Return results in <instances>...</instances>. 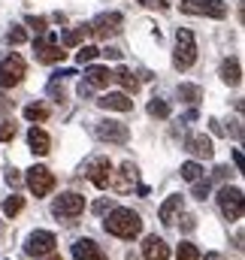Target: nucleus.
<instances>
[{
    "label": "nucleus",
    "instance_id": "1",
    "mask_svg": "<svg viewBox=\"0 0 245 260\" xmlns=\"http://www.w3.org/2000/svg\"><path fill=\"white\" fill-rule=\"evenodd\" d=\"M106 233L118 236V239H136L142 233V218L133 212V209H124V206H112L106 221H103Z\"/></svg>",
    "mask_w": 245,
    "mask_h": 260
},
{
    "label": "nucleus",
    "instance_id": "2",
    "mask_svg": "<svg viewBox=\"0 0 245 260\" xmlns=\"http://www.w3.org/2000/svg\"><path fill=\"white\" fill-rule=\"evenodd\" d=\"M197 61V43H194V34L188 27L176 30V52H173V67L176 70H191Z\"/></svg>",
    "mask_w": 245,
    "mask_h": 260
},
{
    "label": "nucleus",
    "instance_id": "3",
    "mask_svg": "<svg viewBox=\"0 0 245 260\" xmlns=\"http://www.w3.org/2000/svg\"><path fill=\"white\" fill-rule=\"evenodd\" d=\"M218 206H221V215H224L227 221H239V218H242V209H245L242 188L224 185V188L218 191Z\"/></svg>",
    "mask_w": 245,
    "mask_h": 260
},
{
    "label": "nucleus",
    "instance_id": "4",
    "mask_svg": "<svg viewBox=\"0 0 245 260\" xmlns=\"http://www.w3.org/2000/svg\"><path fill=\"white\" fill-rule=\"evenodd\" d=\"M61 46H58V34H43L40 40H34V58L40 61V64H58L64 61Z\"/></svg>",
    "mask_w": 245,
    "mask_h": 260
},
{
    "label": "nucleus",
    "instance_id": "5",
    "mask_svg": "<svg viewBox=\"0 0 245 260\" xmlns=\"http://www.w3.org/2000/svg\"><path fill=\"white\" fill-rule=\"evenodd\" d=\"M24 182H27V188H30L34 197H46V194H52V188H55V173L49 167H30Z\"/></svg>",
    "mask_w": 245,
    "mask_h": 260
},
{
    "label": "nucleus",
    "instance_id": "6",
    "mask_svg": "<svg viewBox=\"0 0 245 260\" xmlns=\"http://www.w3.org/2000/svg\"><path fill=\"white\" fill-rule=\"evenodd\" d=\"M55 245H58L55 233H49V230H34V233L27 236V245H24V251H27L30 257L43 260L46 254H52V251H55Z\"/></svg>",
    "mask_w": 245,
    "mask_h": 260
},
{
    "label": "nucleus",
    "instance_id": "7",
    "mask_svg": "<svg viewBox=\"0 0 245 260\" xmlns=\"http://www.w3.org/2000/svg\"><path fill=\"white\" fill-rule=\"evenodd\" d=\"M182 12H188V15L224 18L227 15V3L224 0H182Z\"/></svg>",
    "mask_w": 245,
    "mask_h": 260
},
{
    "label": "nucleus",
    "instance_id": "8",
    "mask_svg": "<svg viewBox=\"0 0 245 260\" xmlns=\"http://www.w3.org/2000/svg\"><path fill=\"white\" fill-rule=\"evenodd\" d=\"M24 73H27V67H24V61L18 55L3 58L0 61V88H15L24 79Z\"/></svg>",
    "mask_w": 245,
    "mask_h": 260
},
{
    "label": "nucleus",
    "instance_id": "9",
    "mask_svg": "<svg viewBox=\"0 0 245 260\" xmlns=\"http://www.w3.org/2000/svg\"><path fill=\"white\" fill-rule=\"evenodd\" d=\"M85 176H88L97 188H109V179H112V160L103 157V154L91 157V160L85 164Z\"/></svg>",
    "mask_w": 245,
    "mask_h": 260
},
{
    "label": "nucleus",
    "instance_id": "10",
    "mask_svg": "<svg viewBox=\"0 0 245 260\" xmlns=\"http://www.w3.org/2000/svg\"><path fill=\"white\" fill-rule=\"evenodd\" d=\"M121 24H124L121 12H100V15L91 21V34L100 37V40H109V37H115V34L121 30Z\"/></svg>",
    "mask_w": 245,
    "mask_h": 260
},
{
    "label": "nucleus",
    "instance_id": "11",
    "mask_svg": "<svg viewBox=\"0 0 245 260\" xmlns=\"http://www.w3.org/2000/svg\"><path fill=\"white\" fill-rule=\"evenodd\" d=\"M52 212H55L58 218H76V215H82V212H85V197L76 194V191H70V194H61L58 200H55Z\"/></svg>",
    "mask_w": 245,
    "mask_h": 260
},
{
    "label": "nucleus",
    "instance_id": "12",
    "mask_svg": "<svg viewBox=\"0 0 245 260\" xmlns=\"http://www.w3.org/2000/svg\"><path fill=\"white\" fill-rule=\"evenodd\" d=\"M94 133H97V139L112 142V145H124V142L130 139V130H127V124H121V121H97Z\"/></svg>",
    "mask_w": 245,
    "mask_h": 260
},
{
    "label": "nucleus",
    "instance_id": "13",
    "mask_svg": "<svg viewBox=\"0 0 245 260\" xmlns=\"http://www.w3.org/2000/svg\"><path fill=\"white\" fill-rule=\"evenodd\" d=\"M185 148H188L194 157H206V160L215 154V148H212V139H209L206 133H191V136L185 139Z\"/></svg>",
    "mask_w": 245,
    "mask_h": 260
},
{
    "label": "nucleus",
    "instance_id": "14",
    "mask_svg": "<svg viewBox=\"0 0 245 260\" xmlns=\"http://www.w3.org/2000/svg\"><path fill=\"white\" fill-rule=\"evenodd\" d=\"M73 260H109V257L94 239H79L73 245Z\"/></svg>",
    "mask_w": 245,
    "mask_h": 260
},
{
    "label": "nucleus",
    "instance_id": "15",
    "mask_svg": "<svg viewBox=\"0 0 245 260\" xmlns=\"http://www.w3.org/2000/svg\"><path fill=\"white\" fill-rule=\"evenodd\" d=\"M97 106H100V109H109V112H130V109H133V100H130L127 94L109 91V94H103V97L97 100Z\"/></svg>",
    "mask_w": 245,
    "mask_h": 260
},
{
    "label": "nucleus",
    "instance_id": "16",
    "mask_svg": "<svg viewBox=\"0 0 245 260\" xmlns=\"http://www.w3.org/2000/svg\"><path fill=\"white\" fill-rule=\"evenodd\" d=\"M142 254H145V260H170V245L161 236H145Z\"/></svg>",
    "mask_w": 245,
    "mask_h": 260
},
{
    "label": "nucleus",
    "instance_id": "17",
    "mask_svg": "<svg viewBox=\"0 0 245 260\" xmlns=\"http://www.w3.org/2000/svg\"><path fill=\"white\" fill-rule=\"evenodd\" d=\"M27 145H30L34 154H49V151H52V139H49V133L40 130V127L27 130Z\"/></svg>",
    "mask_w": 245,
    "mask_h": 260
},
{
    "label": "nucleus",
    "instance_id": "18",
    "mask_svg": "<svg viewBox=\"0 0 245 260\" xmlns=\"http://www.w3.org/2000/svg\"><path fill=\"white\" fill-rule=\"evenodd\" d=\"M112 82V73H109V67H88L85 70V85L94 91V88H106Z\"/></svg>",
    "mask_w": 245,
    "mask_h": 260
},
{
    "label": "nucleus",
    "instance_id": "19",
    "mask_svg": "<svg viewBox=\"0 0 245 260\" xmlns=\"http://www.w3.org/2000/svg\"><path fill=\"white\" fill-rule=\"evenodd\" d=\"M133 179H136V167H133V164H124L121 173H118L115 179H109V188H115L118 194H127V191L133 188Z\"/></svg>",
    "mask_w": 245,
    "mask_h": 260
},
{
    "label": "nucleus",
    "instance_id": "20",
    "mask_svg": "<svg viewBox=\"0 0 245 260\" xmlns=\"http://www.w3.org/2000/svg\"><path fill=\"white\" fill-rule=\"evenodd\" d=\"M182 203H185V200H182L179 194L167 197V200H164V206L158 209V215H161V221H164V224H173V221H176V215L182 212Z\"/></svg>",
    "mask_w": 245,
    "mask_h": 260
},
{
    "label": "nucleus",
    "instance_id": "21",
    "mask_svg": "<svg viewBox=\"0 0 245 260\" xmlns=\"http://www.w3.org/2000/svg\"><path fill=\"white\" fill-rule=\"evenodd\" d=\"M221 82L224 85H239L242 82V67L236 58H224V64H221Z\"/></svg>",
    "mask_w": 245,
    "mask_h": 260
},
{
    "label": "nucleus",
    "instance_id": "22",
    "mask_svg": "<svg viewBox=\"0 0 245 260\" xmlns=\"http://www.w3.org/2000/svg\"><path fill=\"white\" fill-rule=\"evenodd\" d=\"M112 79H115V82L121 85L127 94H136V91H139V79H136V76H133V73H130L127 67H118V70L112 73Z\"/></svg>",
    "mask_w": 245,
    "mask_h": 260
},
{
    "label": "nucleus",
    "instance_id": "23",
    "mask_svg": "<svg viewBox=\"0 0 245 260\" xmlns=\"http://www.w3.org/2000/svg\"><path fill=\"white\" fill-rule=\"evenodd\" d=\"M91 34V24H82V27H76V30H67L61 37V46H67V49H73V46H79L85 37Z\"/></svg>",
    "mask_w": 245,
    "mask_h": 260
},
{
    "label": "nucleus",
    "instance_id": "24",
    "mask_svg": "<svg viewBox=\"0 0 245 260\" xmlns=\"http://www.w3.org/2000/svg\"><path fill=\"white\" fill-rule=\"evenodd\" d=\"M24 118H27V121H46V118H49V106L30 103V106H24Z\"/></svg>",
    "mask_w": 245,
    "mask_h": 260
},
{
    "label": "nucleus",
    "instance_id": "25",
    "mask_svg": "<svg viewBox=\"0 0 245 260\" xmlns=\"http://www.w3.org/2000/svg\"><path fill=\"white\" fill-rule=\"evenodd\" d=\"M179 97H182V103H197L203 97V91H200V85H179Z\"/></svg>",
    "mask_w": 245,
    "mask_h": 260
},
{
    "label": "nucleus",
    "instance_id": "26",
    "mask_svg": "<svg viewBox=\"0 0 245 260\" xmlns=\"http://www.w3.org/2000/svg\"><path fill=\"white\" fill-rule=\"evenodd\" d=\"M21 209H24V200H21L18 194L6 197V203H3V215H6V218H12V215H18Z\"/></svg>",
    "mask_w": 245,
    "mask_h": 260
},
{
    "label": "nucleus",
    "instance_id": "27",
    "mask_svg": "<svg viewBox=\"0 0 245 260\" xmlns=\"http://www.w3.org/2000/svg\"><path fill=\"white\" fill-rule=\"evenodd\" d=\"M182 179H185V182H197V179H203V167H200V164H194V160L182 164Z\"/></svg>",
    "mask_w": 245,
    "mask_h": 260
},
{
    "label": "nucleus",
    "instance_id": "28",
    "mask_svg": "<svg viewBox=\"0 0 245 260\" xmlns=\"http://www.w3.org/2000/svg\"><path fill=\"white\" fill-rule=\"evenodd\" d=\"M97 55H100V49H97V46H82V49L76 52V61H79V64H91Z\"/></svg>",
    "mask_w": 245,
    "mask_h": 260
},
{
    "label": "nucleus",
    "instance_id": "29",
    "mask_svg": "<svg viewBox=\"0 0 245 260\" xmlns=\"http://www.w3.org/2000/svg\"><path fill=\"white\" fill-rule=\"evenodd\" d=\"M148 115H151V118H167V115H170V106H167L164 100L155 97V100L148 103Z\"/></svg>",
    "mask_w": 245,
    "mask_h": 260
},
{
    "label": "nucleus",
    "instance_id": "30",
    "mask_svg": "<svg viewBox=\"0 0 245 260\" xmlns=\"http://www.w3.org/2000/svg\"><path fill=\"white\" fill-rule=\"evenodd\" d=\"M191 185H194V191H191V194L197 197V200H206L209 191H212V182H209V179H206V182H203V179H197V182H191Z\"/></svg>",
    "mask_w": 245,
    "mask_h": 260
},
{
    "label": "nucleus",
    "instance_id": "31",
    "mask_svg": "<svg viewBox=\"0 0 245 260\" xmlns=\"http://www.w3.org/2000/svg\"><path fill=\"white\" fill-rule=\"evenodd\" d=\"M179 260H203V257H200L197 245H191V242H182V245H179Z\"/></svg>",
    "mask_w": 245,
    "mask_h": 260
},
{
    "label": "nucleus",
    "instance_id": "32",
    "mask_svg": "<svg viewBox=\"0 0 245 260\" xmlns=\"http://www.w3.org/2000/svg\"><path fill=\"white\" fill-rule=\"evenodd\" d=\"M15 139V124L12 121H0V142H9Z\"/></svg>",
    "mask_w": 245,
    "mask_h": 260
},
{
    "label": "nucleus",
    "instance_id": "33",
    "mask_svg": "<svg viewBox=\"0 0 245 260\" xmlns=\"http://www.w3.org/2000/svg\"><path fill=\"white\" fill-rule=\"evenodd\" d=\"M6 40H9L12 46H21V43L27 40V34H24V27H12V30L6 34Z\"/></svg>",
    "mask_w": 245,
    "mask_h": 260
},
{
    "label": "nucleus",
    "instance_id": "34",
    "mask_svg": "<svg viewBox=\"0 0 245 260\" xmlns=\"http://www.w3.org/2000/svg\"><path fill=\"white\" fill-rule=\"evenodd\" d=\"M24 21H27V27H34L37 34H43V30H46V18H43V15H27Z\"/></svg>",
    "mask_w": 245,
    "mask_h": 260
},
{
    "label": "nucleus",
    "instance_id": "35",
    "mask_svg": "<svg viewBox=\"0 0 245 260\" xmlns=\"http://www.w3.org/2000/svg\"><path fill=\"white\" fill-rule=\"evenodd\" d=\"M49 94H52L58 103H64V88H58V79H52V85H49Z\"/></svg>",
    "mask_w": 245,
    "mask_h": 260
},
{
    "label": "nucleus",
    "instance_id": "36",
    "mask_svg": "<svg viewBox=\"0 0 245 260\" xmlns=\"http://www.w3.org/2000/svg\"><path fill=\"white\" fill-rule=\"evenodd\" d=\"M109 209H112V200H100V203H94V212H97V215H106Z\"/></svg>",
    "mask_w": 245,
    "mask_h": 260
},
{
    "label": "nucleus",
    "instance_id": "37",
    "mask_svg": "<svg viewBox=\"0 0 245 260\" xmlns=\"http://www.w3.org/2000/svg\"><path fill=\"white\" fill-rule=\"evenodd\" d=\"M6 182L15 188V185H21V176H18V170H6Z\"/></svg>",
    "mask_w": 245,
    "mask_h": 260
},
{
    "label": "nucleus",
    "instance_id": "38",
    "mask_svg": "<svg viewBox=\"0 0 245 260\" xmlns=\"http://www.w3.org/2000/svg\"><path fill=\"white\" fill-rule=\"evenodd\" d=\"M142 3H145L148 9H167V6H170V0H142Z\"/></svg>",
    "mask_w": 245,
    "mask_h": 260
},
{
    "label": "nucleus",
    "instance_id": "39",
    "mask_svg": "<svg viewBox=\"0 0 245 260\" xmlns=\"http://www.w3.org/2000/svg\"><path fill=\"white\" fill-rule=\"evenodd\" d=\"M100 55H106V58H112V61H118V58H121V52H118V49H106V52H100Z\"/></svg>",
    "mask_w": 245,
    "mask_h": 260
},
{
    "label": "nucleus",
    "instance_id": "40",
    "mask_svg": "<svg viewBox=\"0 0 245 260\" xmlns=\"http://www.w3.org/2000/svg\"><path fill=\"white\" fill-rule=\"evenodd\" d=\"M227 173H230L227 167H218V170H215V179H227Z\"/></svg>",
    "mask_w": 245,
    "mask_h": 260
},
{
    "label": "nucleus",
    "instance_id": "41",
    "mask_svg": "<svg viewBox=\"0 0 245 260\" xmlns=\"http://www.w3.org/2000/svg\"><path fill=\"white\" fill-rule=\"evenodd\" d=\"M206 260H221V254H215V251H212V254H206Z\"/></svg>",
    "mask_w": 245,
    "mask_h": 260
},
{
    "label": "nucleus",
    "instance_id": "42",
    "mask_svg": "<svg viewBox=\"0 0 245 260\" xmlns=\"http://www.w3.org/2000/svg\"><path fill=\"white\" fill-rule=\"evenodd\" d=\"M127 260H136V257H133V254H127Z\"/></svg>",
    "mask_w": 245,
    "mask_h": 260
}]
</instances>
